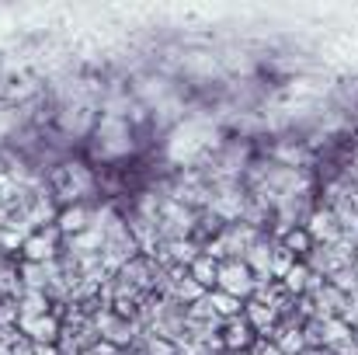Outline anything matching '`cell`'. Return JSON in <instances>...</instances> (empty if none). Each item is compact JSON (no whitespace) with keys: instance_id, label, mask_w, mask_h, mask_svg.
I'll return each mask as SVG.
<instances>
[{"instance_id":"5","label":"cell","mask_w":358,"mask_h":355,"mask_svg":"<svg viewBox=\"0 0 358 355\" xmlns=\"http://www.w3.org/2000/svg\"><path fill=\"white\" fill-rule=\"evenodd\" d=\"M17 328H21L24 335H31L35 345H56L59 335H63L59 321L49 317V314H42V317H17Z\"/></svg>"},{"instance_id":"9","label":"cell","mask_w":358,"mask_h":355,"mask_svg":"<svg viewBox=\"0 0 358 355\" xmlns=\"http://www.w3.org/2000/svg\"><path fill=\"white\" fill-rule=\"evenodd\" d=\"M188 275L206 289V293H213V286H216V275H220V261H213L209 254H199L192 265H188Z\"/></svg>"},{"instance_id":"2","label":"cell","mask_w":358,"mask_h":355,"mask_svg":"<svg viewBox=\"0 0 358 355\" xmlns=\"http://www.w3.org/2000/svg\"><path fill=\"white\" fill-rule=\"evenodd\" d=\"M94 132H98L101 157H119V153H125L132 146V129L119 116H101V122L94 125Z\"/></svg>"},{"instance_id":"8","label":"cell","mask_w":358,"mask_h":355,"mask_svg":"<svg viewBox=\"0 0 358 355\" xmlns=\"http://www.w3.org/2000/svg\"><path fill=\"white\" fill-rule=\"evenodd\" d=\"M56 230L66 237L84 234V230H91V213H87L84 206H70V209H63V213L56 216Z\"/></svg>"},{"instance_id":"11","label":"cell","mask_w":358,"mask_h":355,"mask_svg":"<svg viewBox=\"0 0 358 355\" xmlns=\"http://www.w3.org/2000/svg\"><path fill=\"white\" fill-rule=\"evenodd\" d=\"M49 310V296L38 293V289H28L21 300H17V317H42Z\"/></svg>"},{"instance_id":"1","label":"cell","mask_w":358,"mask_h":355,"mask_svg":"<svg viewBox=\"0 0 358 355\" xmlns=\"http://www.w3.org/2000/svg\"><path fill=\"white\" fill-rule=\"evenodd\" d=\"M254 286L257 282H254V275H250V268L243 261H220V275H216V289L220 293L247 303L254 296Z\"/></svg>"},{"instance_id":"7","label":"cell","mask_w":358,"mask_h":355,"mask_svg":"<svg viewBox=\"0 0 358 355\" xmlns=\"http://www.w3.org/2000/svg\"><path fill=\"white\" fill-rule=\"evenodd\" d=\"M227 324V338H220V345L227 349V352H240V349H250L257 338H254V331H250V324L243 321V317H230V321H223Z\"/></svg>"},{"instance_id":"12","label":"cell","mask_w":358,"mask_h":355,"mask_svg":"<svg viewBox=\"0 0 358 355\" xmlns=\"http://www.w3.org/2000/svg\"><path fill=\"white\" fill-rule=\"evenodd\" d=\"M199 254H202V247H199V244H192L188 237L171 240V261H178V265H192Z\"/></svg>"},{"instance_id":"10","label":"cell","mask_w":358,"mask_h":355,"mask_svg":"<svg viewBox=\"0 0 358 355\" xmlns=\"http://www.w3.org/2000/svg\"><path fill=\"white\" fill-rule=\"evenodd\" d=\"M206 303L213 307V314L220 317V321H230V317H240V310H243V303L234 300V296H227V293H206Z\"/></svg>"},{"instance_id":"13","label":"cell","mask_w":358,"mask_h":355,"mask_svg":"<svg viewBox=\"0 0 358 355\" xmlns=\"http://www.w3.org/2000/svg\"><path fill=\"white\" fill-rule=\"evenodd\" d=\"M143 355H181L178 352V345L171 342V338H160V335H153L150 342H146V352Z\"/></svg>"},{"instance_id":"6","label":"cell","mask_w":358,"mask_h":355,"mask_svg":"<svg viewBox=\"0 0 358 355\" xmlns=\"http://www.w3.org/2000/svg\"><path fill=\"white\" fill-rule=\"evenodd\" d=\"M56 237L59 230H38V234H28L24 237V244H21V251H24V258L31 261V265H45V261H56Z\"/></svg>"},{"instance_id":"3","label":"cell","mask_w":358,"mask_h":355,"mask_svg":"<svg viewBox=\"0 0 358 355\" xmlns=\"http://www.w3.org/2000/svg\"><path fill=\"white\" fill-rule=\"evenodd\" d=\"M303 230L310 234L313 247H320V244H334V240L341 237V223H338L334 209H327V206H313V213L306 216Z\"/></svg>"},{"instance_id":"4","label":"cell","mask_w":358,"mask_h":355,"mask_svg":"<svg viewBox=\"0 0 358 355\" xmlns=\"http://www.w3.org/2000/svg\"><path fill=\"white\" fill-rule=\"evenodd\" d=\"M52 178H56L59 195H66V199L87 195V192L94 188V178H91V171H87L84 164H63V167H56Z\"/></svg>"}]
</instances>
